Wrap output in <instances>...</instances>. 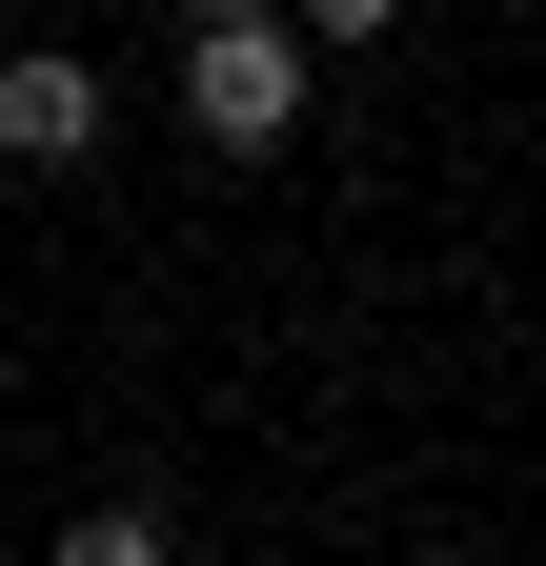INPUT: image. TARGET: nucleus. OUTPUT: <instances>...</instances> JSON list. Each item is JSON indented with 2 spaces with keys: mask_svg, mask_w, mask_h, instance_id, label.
Instances as JSON below:
<instances>
[{
  "mask_svg": "<svg viewBox=\"0 0 546 566\" xmlns=\"http://www.w3.org/2000/svg\"><path fill=\"white\" fill-rule=\"evenodd\" d=\"M284 21H304V41H385L405 0H284Z\"/></svg>",
  "mask_w": 546,
  "mask_h": 566,
  "instance_id": "20e7f679",
  "label": "nucleus"
},
{
  "mask_svg": "<svg viewBox=\"0 0 546 566\" xmlns=\"http://www.w3.org/2000/svg\"><path fill=\"white\" fill-rule=\"evenodd\" d=\"M0 21H21V0H0Z\"/></svg>",
  "mask_w": 546,
  "mask_h": 566,
  "instance_id": "0eeeda50",
  "label": "nucleus"
},
{
  "mask_svg": "<svg viewBox=\"0 0 546 566\" xmlns=\"http://www.w3.org/2000/svg\"><path fill=\"white\" fill-rule=\"evenodd\" d=\"M182 122L223 142V163H263V142L304 122V21H202L182 41Z\"/></svg>",
  "mask_w": 546,
  "mask_h": 566,
  "instance_id": "f257e3e1",
  "label": "nucleus"
},
{
  "mask_svg": "<svg viewBox=\"0 0 546 566\" xmlns=\"http://www.w3.org/2000/svg\"><path fill=\"white\" fill-rule=\"evenodd\" d=\"M182 21H284V0H182Z\"/></svg>",
  "mask_w": 546,
  "mask_h": 566,
  "instance_id": "39448f33",
  "label": "nucleus"
},
{
  "mask_svg": "<svg viewBox=\"0 0 546 566\" xmlns=\"http://www.w3.org/2000/svg\"><path fill=\"white\" fill-rule=\"evenodd\" d=\"M405 566H445V546H405Z\"/></svg>",
  "mask_w": 546,
  "mask_h": 566,
  "instance_id": "423d86ee",
  "label": "nucleus"
},
{
  "mask_svg": "<svg viewBox=\"0 0 546 566\" xmlns=\"http://www.w3.org/2000/svg\"><path fill=\"white\" fill-rule=\"evenodd\" d=\"M82 142H102V61L0 41V163H82Z\"/></svg>",
  "mask_w": 546,
  "mask_h": 566,
  "instance_id": "f03ea898",
  "label": "nucleus"
},
{
  "mask_svg": "<svg viewBox=\"0 0 546 566\" xmlns=\"http://www.w3.org/2000/svg\"><path fill=\"white\" fill-rule=\"evenodd\" d=\"M41 566H182V546H162V506H82V526H61Z\"/></svg>",
  "mask_w": 546,
  "mask_h": 566,
  "instance_id": "7ed1b4c3",
  "label": "nucleus"
}]
</instances>
